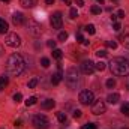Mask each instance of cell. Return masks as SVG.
<instances>
[{"label":"cell","instance_id":"obj_1","mask_svg":"<svg viewBox=\"0 0 129 129\" xmlns=\"http://www.w3.org/2000/svg\"><path fill=\"white\" fill-rule=\"evenodd\" d=\"M8 72L11 74V75H14V77H18V75H21L23 72H24V69H26V62H24V59H23V56H20V54H12V56H9V59H8Z\"/></svg>","mask_w":129,"mask_h":129},{"label":"cell","instance_id":"obj_2","mask_svg":"<svg viewBox=\"0 0 129 129\" xmlns=\"http://www.w3.org/2000/svg\"><path fill=\"white\" fill-rule=\"evenodd\" d=\"M110 69L117 77H126L129 75V62L123 57H116L110 62Z\"/></svg>","mask_w":129,"mask_h":129},{"label":"cell","instance_id":"obj_3","mask_svg":"<svg viewBox=\"0 0 129 129\" xmlns=\"http://www.w3.org/2000/svg\"><path fill=\"white\" fill-rule=\"evenodd\" d=\"M63 77H64L66 86H68L71 90H75V89L78 87V84H80V75H78V72H77L75 68H69Z\"/></svg>","mask_w":129,"mask_h":129},{"label":"cell","instance_id":"obj_4","mask_svg":"<svg viewBox=\"0 0 129 129\" xmlns=\"http://www.w3.org/2000/svg\"><path fill=\"white\" fill-rule=\"evenodd\" d=\"M32 125L35 129H48L50 128V120L44 114H36L32 119Z\"/></svg>","mask_w":129,"mask_h":129},{"label":"cell","instance_id":"obj_5","mask_svg":"<svg viewBox=\"0 0 129 129\" xmlns=\"http://www.w3.org/2000/svg\"><path fill=\"white\" fill-rule=\"evenodd\" d=\"M26 30L33 36H39L42 33V26L35 20H29V21H26Z\"/></svg>","mask_w":129,"mask_h":129},{"label":"cell","instance_id":"obj_6","mask_svg":"<svg viewBox=\"0 0 129 129\" xmlns=\"http://www.w3.org/2000/svg\"><path fill=\"white\" fill-rule=\"evenodd\" d=\"M5 44L11 48H18L21 45V38L17 33H8V36L5 39Z\"/></svg>","mask_w":129,"mask_h":129},{"label":"cell","instance_id":"obj_7","mask_svg":"<svg viewBox=\"0 0 129 129\" xmlns=\"http://www.w3.org/2000/svg\"><path fill=\"white\" fill-rule=\"evenodd\" d=\"M78 101H80L83 105H92V104L95 102V95H93V92H90V90H83V92L80 93V96H78Z\"/></svg>","mask_w":129,"mask_h":129},{"label":"cell","instance_id":"obj_8","mask_svg":"<svg viewBox=\"0 0 129 129\" xmlns=\"http://www.w3.org/2000/svg\"><path fill=\"white\" fill-rule=\"evenodd\" d=\"M105 110H107V105H105V102L104 101H96V102H93L92 104V113L93 114H104L105 113Z\"/></svg>","mask_w":129,"mask_h":129},{"label":"cell","instance_id":"obj_9","mask_svg":"<svg viewBox=\"0 0 129 129\" xmlns=\"http://www.w3.org/2000/svg\"><path fill=\"white\" fill-rule=\"evenodd\" d=\"M51 26L53 29H62V24H63V18H62V12H54L51 15Z\"/></svg>","mask_w":129,"mask_h":129},{"label":"cell","instance_id":"obj_10","mask_svg":"<svg viewBox=\"0 0 129 129\" xmlns=\"http://www.w3.org/2000/svg\"><path fill=\"white\" fill-rule=\"evenodd\" d=\"M81 71H83V74H86V75H92L96 69H95V63L92 62V60H84L83 63H81Z\"/></svg>","mask_w":129,"mask_h":129},{"label":"cell","instance_id":"obj_11","mask_svg":"<svg viewBox=\"0 0 129 129\" xmlns=\"http://www.w3.org/2000/svg\"><path fill=\"white\" fill-rule=\"evenodd\" d=\"M62 80H63V69H62V66L59 64V66H57V72L51 75V83H53L54 86H57Z\"/></svg>","mask_w":129,"mask_h":129},{"label":"cell","instance_id":"obj_12","mask_svg":"<svg viewBox=\"0 0 129 129\" xmlns=\"http://www.w3.org/2000/svg\"><path fill=\"white\" fill-rule=\"evenodd\" d=\"M119 39L122 41V44L125 45V48L129 50V27H125V29H123V32L120 33Z\"/></svg>","mask_w":129,"mask_h":129},{"label":"cell","instance_id":"obj_13","mask_svg":"<svg viewBox=\"0 0 129 129\" xmlns=\"http://www.w3.org/2000/svg\"><path fill=\"white\" fill-rule=\"evenodd\" d=\"M12 21H14L15 26H20V24H23L26 20H24V15H23L21 12H14V14H12Z\"/></svg>","mask_w":129,"mask_h":129},{"label":"cell","instance_id":"obj_14","mask_svg":"<svg viewBox=\"0 0 129 129\" xmlns=\"http://www.w3.org/2000/svg\"><path fill=\"white\" fill-rule=\"evenodd\" d=\"M119 101H120V95H119V93H110V95L107 96V102L111 104V105H116Z\"/></svg>","mask_w":129,"mask_h":129},{"label":"cell","instance_id":"obj_15","mask_svg":"<svg viewBox=\"0 0 129 129\" xmlns=\"http://www.w3.org/2000/svg\"><path fill=\"white\" fill-rule=\"evenodd\" d=\"M20 3L24 8H35L38 5V0H20Z\"/></svg>","mask_w":129,"mask_h":129},{"label":"cell","instance_id":"obj_16","mask_svg":"<svg viewBox=\"0 0 129 129\" xmlns=\"http://www.w3.org/2000/svg\"><path fill=\"white\" fill-rule=\"evenodd\" d=\"M54 105H56V102H54L53 99H45V101L42 102V105H41V107H42L44 110H51Z\"/></svg>","mask_w":129,"mask_h":129},{"label":"cell","instance_id":"obj_17","mask_svg":"<svg viewBox=\"0 0 129 129\" xmlns=\"http://www.w3.org/2000/svg\"><path fill=\"white\" fill-rule=\"evenodd\" d=\"M8 30H9V24H8L3 18H0V35L8 33Z\"/></svg>","mask_w":129,"mask_h":129},{"label":"cell","instance_id":"obj_18","mask_svg":"<svg viewBox=\"0 0 129 129\" xmlns=\"http://www.w3.org/2000/svg\"><path fill=\"white\" fill-rule=\"evenodd\" d=\"M8 83H9L8 77H6V75H2V77H0V90H2V89H5V87L8 86Z\"/></svg>","mask_w":129,"mask_h":129},{"label":"cell","instance_id":"obj_19","mask_svg":"<svg viewBox=\"0 0 129 129\" xmlns=\"http://www.w3.org/2000/svg\"><path fill=\"white\" fill-rule=\"evenodd\" d=\"M62 56H63L62 50H59V48H54V50H53V57H54V59L60 60V59H62Z\"/></svg>","mask_w":129,"mask_h":129},{"label":"cell","instance_id":"obj_20","mask_svg":"<svg viewBox=\"0 0 129 129\" xmlns=\"http://www.w3.org/2000/svg\"><path fill=\"white\" fill-rule=\"evenodd\" d=\"M57 119H59V122H60V123H66V120H68L66 114L62 113V111H59V113H57Z\"/></svg>","mask_w":129,"mask_h":129},{"label":"cell","instance_id":"obj_21","mask_svg":"<svg viewBox=\"0 0 129 129\" xmlns=\"http://www.w3.org/2000/svg\"><path fill=\"white\" fill-rule=\"evenodd\" d=\"M90 11H92V14H95V15H99V14L102 12V9H101V6H98V5H93V6L90 8Z\"/></svg>","mask_w":129,"mask_h":129},{"label":"cell","instance_id":"obj_22","mask_svg":"<svg viewBox=\"0 0 129 129\" xmlns=\"http://www.w3.org/2000/svg\"><path fill=\"white\" fill-rule=\"evenodd\" d=\"M36 101H38V98L36 96H30L27 101H26V105H27V107H32V105L36 104Z\"/></svg>","mask_w":129,"mask_h":129},{"label":"cell","instance_id":"obj_23","mask_svg":"<svg viewBox=\"0 0 129 129\" xmlns=\"http://www.w3.org/2000/svg\"><path fill=\"white\" fill-rule=\"evenodd\" d=\"M122 113L129 117V102H125V104L122 105Z\"/></svg>","mask_w":129,"mask_h":129},{"label":"cell","instance_id":"obj_24","mask_svg":"<svg viewBox=\"0 0 129 129\" xmlns=\"http://www.w3.org/2000/svg\"><path fill=\"white\" fill-rule=\"evenodd\" d=\"M36 86H38V78H32V80L27 83V87H29V89H35Z\"/></svg>","mask_w":129,"mask_h":129},{"label":"cell","instance_id":"obj_25","mask_svg":"<svg viewBox=\"0 0 129 129\" xmlns=\"http://www.w3.org/2000/svg\"><path fill=\"white\" fill-rule=\"evenodd\" d=\"M86 32L89 33V35H95L96 29H95V26H93V24H89V26H86Z\"/></svg>","mask_w":129,"mask_h":129},{"label":"cell","instance_id":"obj_26","mask_svg":"<svg viewBox=\"0 0 129 129\" xmlns=\"http://www.w3.org/2000/svg\"><path fill=\"white\" fill-rule=\"evenodd\" d=\"M95 69L99 71V72H102L104 69H105V63L104 62H99V63H95Z\"/></svg>","mask_w":129,"mask_h":129},{"label":"cell","instance_id":"obj_27","mask_svg":"<svg viewBox=\"0 0 129 129\" xmlns=\"http://www.w3.org/2000/svg\"><path fill=\"white\" fill-rule=\"evenodd\" d=\"M69 15H71V18H72V20H75V18L78 17V11H77L75 8H72V9L69 11Z\"/></svg>","mask_w":129,"mask_h":129},{"label":"cell","instance_id":"obj_28","mask_svg":"<svg viewBox=\"0 0 129 129\" xmlns=\"http://www.w3.org/2000/svg\"><path fill=\"white\" fill-rule=\"evenodd\" d=\"M107 47L116 50V48H117V42H116V41H107Z\"/></svg>","mask_w":129,"mask_h":129},{"label":"cell","instance_id":"obj_29","mask_svg":"<svg viewBox=\"0 0 129 129\" xmlns=\"http://www.w3.org/2000/svg\"><path fill=\"white\" fill-rule=\"evenodd\" d=\"M107 87H108V89H113V87H116V80H113V78L107 80Z\"/></svg>","mask_w":129,"mask_h":129},{"label":"cell","instance_id":"obj_30","mask_svg":"<svg viewBox=\"0 0 129 129\" xmlns=\"http://www.w3.org/2000/svg\"><path fill=\"white\" fill-rule=\"evenodd\" d=\"M41 64H42V68H48V66H50V60H48L47 57H42V59H41Z\"/></svg>","mask_w":129,"mask_h":129},{"label":"cell","instance_id":"obj_31","mask_svg":"<svg viewBox=\"0 0 129 129\" xmlns=\"http://www.w3.org/2000/svg\"><path fill=\"white\" fill-rule=\"evenodd\" d=\"M66 39H68V33H66V32H60V33H59V41L64 42Z\"/></svg>","mask_w":129,"mask_h":129},{"label":"cell","instance_id":"obj_32","mask_svg":"<svg viewBox=\"0 0 129 129\" xmlns=\"http://www.w3.org/2000/svg\"><path fill=\"white\" fill-rule=\"evenodd\" d=\"M81 129H98V126L95 125V123H86Z\"/></svg>","mask_w":129,"mask_h":129},{"label":"cell","instance_id":"obj_33","mask_svg":"<svg viewBox=\"0 0 129 129\" xmlns=\"http://www.w3.org/2000/svg\"><path fill=\"white\" fill-rule=\"evenodd\" d=\"M96 56L99 57V59H101V57H107V51H105V50H98Z\"/></svg>","mask_w":129,"mask_h":129},{"label":"cell","instance_id":"obj_34","mask_svg":"<svg viewBox=\"0 0 129 129\" xmlns=\"http://www.w3.org/2000/svg\"><path fill=\"white\" fill-rule=\"evenodd\" d=\"M113 29H114L116 32H120V29H122V24H120L119 21H116V23H113Z\"/></svg>","mask_w":129,"mask_h":129},{"label":"cell","instance_id":"obj_35","mask_svg":"<svg viewBox=\"0 0 129 129\" xmlns=\"http://www.w3.org/2000/svg\"><path fill=\"white\" fill-rule=\"evenodd\" d=\"M47 47H48V48H53V50H54V48H56V41L50 39V41L47 42Z\"/></svg>","mask_w":129,"mask_h":129},{"label":"cell","instance_id":"obj_36","mask_svg":"<svg viewBox=\"0 0 129 129\" xmlns=\"http://www.w3.org/2000/svg\"><path fill=\"white\" fill-rule=\"evenodd\" d=\"M21 99H23V95H21V93H15V95H14V101H15L17 104L21 102Z\"/></svg>","mask_w":129,"mask_h":129},{"label":"cell","instance_id":"obj_37","mask_svg":"<svg viewBox=\"0 0 129 129\" xmlns=\"http://www.w3.org/2000/svg\"><path fill=\"white\" fill-rule=\"evenodd\" d=\"M77 42H80V44H83V42H84V38H83V35H81V33H77Z\"/></svg>","mask_w":129,"mask_h":129},{"label":"cell","instance_id":"obj_38","mask_svg":"<svg viewBox=\"0 0 129 129\" xmlns=\"http://www.w3.org/2000/svg\"><path fill=\"white\" fill-rule=\"evenodd\" d=\"M74 117H75V119L81 117V111H80V110H74Z\"/></svg>","mask_w":129,"mask_h":129},{"label":"cell","instance_id":"obj_39","mask_svg":"<svg viewBox=\"0 0 129 129\" xmlns=\"http://www.w3.org/2000/svg\"><path fill=\"white\" fill-rule=\"evenodd\" d=\"M117 18H125V11H122V9H120V11L117 12Z\"/></svg>","mask_w":129,"mask_h":129},{"label":"cell","instance_id":"obj_40","mask_svg":"<svg viewBox=\"0 0 129 129\" xmlns=\"http://www.w3.org/2000/svg\"><path fill=\"white\" fill-rule=\"evenodd\" d=\"M77 6H84V0H75Z\"/></svg>","mask_w":129,"mask_h":129},{"label":"cell","instance_id":"obj_41","mask_svg":"<svg viewBox=\"0 0 129 129\" xmlns=\"http://www.w3.org/2000/svg\"><path fill=\"white\" fill-rule=\"evenodd\" d=\"M111 21H113V23H116V21H117V15H114V14H113V15H111Z\"/></svg>","mask_w":129,"mask_h":129},{"label":"cell","instance_id":"obj_42","mask_svg":"<svg viewBox=\"0 0 129 129\" xmlns=\"http://www.w3.org/2000/svg\"><path fill=\"white\" fill-rule=\"evenodd\" d=\"M45 3H47V5H53V3H54V0H45Z\"/></svg>","mask_w":129,"mask_h":129},{"label":"cell","instance_id":"obj_43","mask_svg":"<svg viewBox=\"0 0 129 129\" xmlns=\"http://www.w3.org/2000/svg\"><path fill=\"white\" fill-rule=\"evenodd\" d=\"M98 3H101V5H102V3H104V0H96Z\"/></svg>","mask_w":129,"mask_h":129},{"label":"cell","instance_id":"obj_44","mask_svg":"<svg viewBox=\"0 0 129 129\" xmlns=\"http://www.w3.org/2000/svg\"><path fill=\"white\" fill-rule=\"evenodd\" d=\"M62 2H66V3H68V2H69V0H62Z\"/></svg>","mask_w":129,"mask_h":129},{"label":"cell","instance_id":"obj_45","mask_svg":"<svg viewBox=\"0 0 129 129\" xmlns=\"http://www.w3.org/2000/svg\"><path fill=\"white\" fill-rule=\"evenodd\" d=\"M2 2H9V0H2Z\"/></svg>","mask_w":129,"mask_h":129},{"label":"cell","instance_id":"obj_46","mask_svg":"<svg viewBox=\"0 0 129 129\" xmlns=\"http://www.w3.org/2000/svg\"><path fill=\"white\" fill-rule=\"evenodd\" d=\"M122 129H129V128H122Z\"/></svg>","mask_w":129,"mask_h":129},{"label":"cell","instance_id":"obj_47","mask_svg":"<svg viewBox=\"0 0 129 129\" xmlns=\"http://www.w3.org/2000/svg\"><path fill=\"white\" fill-rule=\"evenodd\" d=\"M111 2H117V0H111Z\"/></svg>","mask_w":129,"mask_h":129},{"label":"cell","instance_id":"obj_48","mask_svg":"<svg viewBox=\"0 0 129 129\" xmlns=\"http://www.w3.org/2000/svg\"><path fill=\"white\" fill-rule=\"evenodd\" d=\"M128 87H129V84H128Z\"/></svg>","mask_w":129,"mask_h":129}]
</instances>
